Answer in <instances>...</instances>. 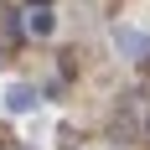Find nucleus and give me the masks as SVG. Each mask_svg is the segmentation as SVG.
Masks as SVG:
<instances>
[{"label": "nucleus", "instance_id": "f257e3e1", "mask_svg": "<svg viewBox=\"0 0 150 150\" xmlns=\"http://www.w3.org/2000/svg\"><path fill=\"white\" fill-rule=\"evenodd\" d=\"M109 42H114V52L129 57V62H145V57H150V31L135 26V21H119V26L109 31Z\"/></svg>", "mask_w": 150, "mask_h": 150}, {"label": "nucleus", "instance_id": "f03ea898", "mask_svg": "<svg viewBox=\"0 0 150 150\" xmlns=\"http://www.w3.org/2000/svg\"><path fill=\"white\" fill-rule=\"evenodd\" d=\"M0 104H5V114L21 119V114L36 109V88H31V83H5V88H0Z\"/></svg>", "mask_w": 150, "mask_h": 150}, {"label": "nucleus", "instance_id": "7ed1b4c3", "mask_svg": "<svg viewBox=\"0 0 150 150\" xmlns=\"http://www.w3.org/2000/svg\"><path fill=\"white\" fill-rule=\"evenodd\" d=\"M26 31L31 36H52V31H57V11H47V5L26 11Z\"/></svg>", "mask_w": 150, "mask_h": 150}]
</instances>
